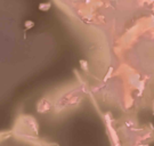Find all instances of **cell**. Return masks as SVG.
<instances>
[{"label": "cell", "mask_w": 154, "mask_h": 146, "mask_svg": "<svg viewBox=\"0 0 154 146\" xmlns=\"http://www.w3.org/2000/svg\"><path fill=\"white\" fill-rule=\"evenodd\" d=\"M49 7H50V4H42V5L39 6L40 11H47V9H48Z\"/></svg>", "instance_id": "1"}]
</instances>
